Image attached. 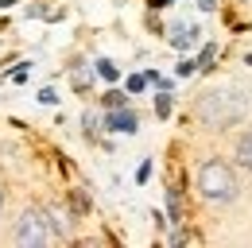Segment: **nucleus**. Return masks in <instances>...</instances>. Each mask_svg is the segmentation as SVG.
<instances>
[{
    "label": "nucleus",
    "instance_id": "nucleus-9",
    "mask_svg": "<svg viewBox=\"0 0 252 248\" xmlns=\"http://www.w3.org/2000/svg\"><path fill=\"white\" fill-rule=\"evenodd\" d=\"M156 113H159V117H171V97H167V93H159V97H156Z\"/></svg>",
    "mask_w": 252,
    "mask_h": 248
},
{
    "label": "nucleus",
    "instance_id": "nucleus-14",
    "mask_svg": "<svg viewBox=\"0 0 252 248\" xmlns=\"http://www.w3.org/2000/svg\"><path fill=\"white\" fill-rule=\"evenodd\" d=\"M198 8H202V12H214L218 4H214V0H198Z\"/></svg>",
    "mask_w": 252,
    "mask_h": 248
},
{
    "label": "nucleus",
    "instance_id": "nucleus-15",
    "mask_svg": "<svg viewBox=\"0 0 252 248\" xmlns=\"http://www.w3.org/2000/svg\"><path fill=\"white\" fill-rule=\"evenodd\" d=\"M152 4H156V8H167V4H171V0H152Z\"/></svg>",
    "mask_w": 252,
    "mask_h": 248
},
{
    "label": "nucleus",
    "instance_id": "nucleus-1",
    "mask_svg": "<svg viewBox=\"0 0 252 248\" xmlns=\"http://www.w3.org/2000/svg\"><path fill=\"white\" fill-rule=\"evenodd\" d=\"M245 109H249V101H245L241 90H218V93H210V97L202 101V117H206L210 124H218V128L241 121Z\"/></svg>",
    "mask_w": 252,
    "mask_h": 248
},
{
    "label": "nucleus",
    "instance_id": "nucleus-13",
    "mask_svg": "<svg viewBox=\"0 0 252 248\" xmlns=\"http://www.w3.org/2000/svg\"><path fill=\"white\" fill-rule=\"evenodd\" d=\"M39 101H43V105H55L59 97H55V90H43V93H39Z\"/></svg>",
    "mask_w": 252,
    "mask_h": 248
},
{
    "label": "nucleus",
    "instance_id": "nucleus-3",
    "mask_svg": "<svg viewBox=\"0 0 252 248\" xmlns=\"http://www.w3.org/2000/svg\"><path fill=\"white\" fill-rule=\"evenodd\" d=\"M55 241V221L51 214L43 210H28V214L16 221V245H28V248H43Z\"/></svg>",
    "mask_w": 252,
    "mask_h": 248
},
{
    "label": "nucleus",
    "instance_id": "nucleus-5",
    "mask_svg": "<svg viewBox=\"0 0 252 248\" xmlns=\"http://www.w3.org/2000/svg\"><path fill=\"white\" fill-rule=\"evenodd\" d=\"M194 35H198V31L190 28V24H183V28H175V31H171V43H175L179 51H187V47H194Z\"/></svg>",
    "mask_w": 252,
    "mask_h": 248
},
{
    "label": "nucleus",
    "instance_id": "nucleus-7",
    "mask_svg": "<svg viewBox=\"0 0 252 248\" xmlns=\"http://www.w3.org/2000/svg\"><path fill=\"white\" fill-rule=\"evenodd\" d=\"M97 74H101V78H109V82H117V74H121V70H117L109 59H101V62H97Z\"/></svg>",
    "mask_w": 252,
    "mask_h": 248
},
{
    "label": "nucleus",
    "instance_id": "nucleus-8",
    "mask_svg": "<svg viewBox=\"0 0 252 248\" xmlns=\"http://www.w3.org/2000/svg\"><path fill=\"white\" fill-rule=\"evenodd\" d=\"M144 86H148V74H132L128 78V93H140Z\"/></svg>",
    "mask_w": 252,
    "mask_h": 248
},
{
    "label": "nucleus",
    "instance_id": "nucleus-6",
    "mask_svg": "<svg viewBox=\"0 0 252 248\" xmlns=\"http://www.w3.org/2000/svg\"><path fill=\"white\" fill-rule=\"evenodd\" d=\"M237 163L252 171V132H245V136H241V144H237Z\"/></svg>",
    "mask_w": 252,
    "mask_h": 248
},
{
    "label": "nucleus",
    "instance_id": "nucleus-2",
    "mask_svg": "<svg viewBox=\"0 0 252 248\" xmlns=\"http://www.w3.org/2000/svg\"><path fill=\"white\" fill-rule=\"evenodd\" d=\"M198 190H202V198H210V202H229V198H237V175H233L221 159H210V163L198 171Z\"/></svg>",
    "mask_w": 252,
    "mask_h": 248
},
{
    "label": "nucleus",
    "instance_id": "nucleus-11",
    "mask_svg": "<svg viewBox=\"0 0 252 248\" xmlns=\"http://www.w3.org/2000/svg\"><path fill=\"white\" fill-rule=\"evenodd\" d=\"M105 105H109V109H121V105H125V93H105Z\"/></svg>",
    "mask_w": 252,
    "mask_h": 248
},
{
    "label": "nucleus",
    "instance_id": "nucleus-10",
    "mask_svg": "<svg viewBox=\"0 0 252 248\" xmlns=\"http://www.w3.org/2000/svg\"><path fill=\"white\" fill-rule=\"evenodd\" d=\"M90 86V70H74V90H86Z\"/></svg>",
    "mask_w": 252,
    "mask_h": 248
},
{
    "label": "nucleus",
    "instance_id": "nucleus-4",
    "mask_svg": "<svg viewBox=\"0 0 252 248\" xmlns=\"http://www.w3.org/2000/svg\"><path fill=\"white\" fill-rule=\"evenodd\" d=\"M136 113H132V109H125V105H121V109H109V117H105V128H113V132H136Z\"/></svg>",
    "mask_w": 252,
    "mask_h": 248
},
{
    "label": "nucleus",
    "instance_id": "nucleus-12",
    "mask_svg": "<svg viewBox=\"0 0 252 248\" xmlns=\"http://www.w3.org/2000/svg\"><path fill=\"white\" fill-rule=\"evenodd\" d=\"M214 55H218V51H214V47H206V51H202V59H198V66H202V70H210V62H214Z\"/></svg>",
    "mask_w": 252,
    "mask_h": 248
}]
</instances>
